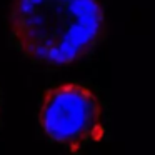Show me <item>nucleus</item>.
I'll return each mask as SVG.
<instances>
[{
	"label": "nucleus",
	"instance_id": "obj_1",
	"mask_svg": "<svg viewBox=\"0 0 155 155\" xmlns=\"http://www.w3.org/2000/svg\"><path fill=\"white\" fill-rule=\"evenodd\" d=\"M98 0H14L10 30L17 48L35 64L70 65L104 35Z\"/></svg>",
	"mask_w": 155,
	"mask_h": 155
},
{
	"label": "nucleus",
	"instance_id": "obj_2",
	"mask_svg": "<svg viewBox=\"0 0 155 155\" xmlns=\"http://www.w3.org/2000/svg\"><path fill=\"white\" fill-rule=\"evenodd\" d=\"M40 125L54 142L75 150L102 137V105L87 87L60 85L45 94Z\"/></svg>",
	"mask_w": 155,
	"mask_h": 155
}]
</instances>
